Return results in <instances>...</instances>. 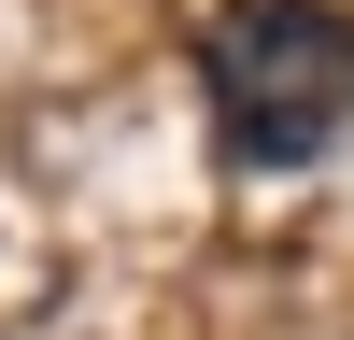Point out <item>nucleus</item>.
I'll use <instances>...</instances> for the list:
<instances>
[{
	"mask_svg": "<svg viewBox=\"0 0 354 340\" xmlns=\"http://www.w3.org/2000/svg\"><path fill=\"white\" fill-rule=\"evenodd\" d=\"M198 85H213L227 170H312L354 128V15L340 0H227L198 28Z\"/></svg>",
	"mask_w": 354,
	"mask_h": 340,
	"instance_id": "f257e3e1",
	"label": "nucleus"
}]
</instances>
